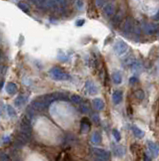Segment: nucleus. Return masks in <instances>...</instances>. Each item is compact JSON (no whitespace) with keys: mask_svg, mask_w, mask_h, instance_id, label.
I'll return each instance as SVG.
<instances>
[{"mask_svg":"<svg viewBox=\"0 0 159 161\" xmlns=\"http://www.w3.org/2000/svg\"><path fill=\"white\" fill-rule=\"evenodd\" d=\"M134 27H135V22H134L132 17H126L120 24V29L124 34H131L134 31Z\"/></svg>","mask_w":159,"mask_h":161,"instance_id":"1","label":"nucleus"},{"mask_svg":"<svg viewBox=\"0 0 159 161\" xmlns=\"http://www.w3.org/2000/svg\"><path fill=\"white\" fill-rule=\"evenodd\" d=\"M140 27H141V31H143L146 35H153L159 31V26L156 23H152V22H143L141 23Z\"/></svg>","mask_w":159,"mask_h":161,"instance_id":"2","label":"nucleus"},{"mask_svg":"<svg viewBox=\"0 0 159 161\" xmlns=\"http://www.w3.org/2000/svg\"><path fill=\"white\" fill-rule=\"evenodd\" d=\"M113 47H114L115 53H116L117 55H123L128 50V45L122 40L117 41L116 44H114Z\"/></svg>","mask_w":159,"mask_h":161,"instance_id":"3","label":"nucleus"},{"mask_svg":"<svg viewBox=\"0 0 159 161\" xmlns=\"http://www.w3.org/2000/svg\"><path fill=\"white\" fill-rule=\"evenodd\" d=\"M116 13V8H115V3L114 2H108L104 6V14L106 17H113Z\"/></svg>","mask_w":159,"mask_h":161,"instance_id":"4","label":"nucleus"},{"mask_svg":"<svg viewBox=\"0 0 159 161\" xmlns=\"http://www.w3.org/2000/svg\"><path fill=\"white\" fill-rule=\"evenodd\" d=\"M123 15H124V11L121 10V8L118 9V10L116 11V13H115V15L112 17V20H111L112 25L116 26L118 24H121V22L124 20L123 19Z\"/></svg>","mask_w":159,"mask_h":161,"instance_id":"5","label":"nucleus"},{"mask_svg":"<svg viewBox=\"0 0 159 161\" xmlns=\"http://www.w3.org/2000/svg\"><path fill=\"white\" fill-rule=\"evenodd\" d=\"M85 88H86V92H87L89 95L93 96V95H96L98 93V87L92 82V80H87L85 84Z\"/></svg>","mask_w":159,"mask_h":161,"instance_id":"6","label":"nucleus"},{"mask_svg":"<svg viewBox=\"0 0 159 161\" xmlns=\"http://www.w3.org/2000/svg\"><path fill=\"white\" fill-rule=\"evenodd\" d=\"M93 152H94L95 157L102 158L105 160H109V152L108 151H106L104 149H101V148H94Z\"/></svg>","mask_w":159,"mask_h":161,"instance_id":"7","label":"nucleus"},{"mask_svg":"<svg viewBox=\"0 0 159 161\" xmlns=\"http://www.w3.org/2000/svg\"><path fill=\"white\" fill-rule=\"evenodd\" d=\"M148 149H149V152L153 155V157H156V156L158 155V153H159L158 146L155 143L151 142V141H148Z\"/></svg>","mask_w":159,"mask_h":161,"instance_id":"8","label":"nucleus"},{"mask_svg":"<svg viewBox=\"0 0 159 161\" xmlns=\"http://www.w3.org/2000/svg\"><path fill=\"white\" fill-rule=\"evenodd\" d=\"M112 101L114 105H118L122 101V92L120 91H115L112 94Z\"/></svg>","mask_w":159,"mask_h":161,"instance_id":"9","label":"nucleus"},{"mask_svg":"<svg viewBox=\"0 0 159 161\" xmlns=\"http://www.w3.org/2000/svg\"><path fill=\"white\" fill-rule=\"evenodd\" d=\"M92 103H93V107H94L97 111L103 110V108H104V102H103L102 100H101V99H99V98L94 99Z\"/></svg>","mask_w":159,"mask_h":161,"instance_id":"10","label":"nucleus"},{"mask_svg":"<svg viewBox=\"0 0 159 161\" xmlns=\"http://www.w3.org/2000/svg\"><path fill=\"white\" fill-rule=\"evenodd\" d=\"M111 78H112V82L115 85H119L122 83V75L119 72H114L111 75Z\"/></svg>","mask_w":159,"mask_h":161,"instance_id":"11","label":"nucleus"},{"mask_svg":"<svg viewBox=\"0 0 159 161\" xmlns=\"http://www.w3.org/2000/svg\"><path fill=\"white\" fill-rule=\"evenodd\" d=\"M132 132H133L134 136H136L137 138H139V139H141L144 137V132L140 129V128H138L137 126H133L132 127Z\"/></svg>","mask_w":159,"mask_h":161,"instance_id":"12","label":"nucleus"},{"mask_svg":"<svg viewBox=\"0 0 159 161\" xmlns=\"http://www.w3.org/2000/svg\"><path fill=\"white\" fill-rule=\"evenodd\" d=\"M114 154L118 156V157H123L125 154V149L123 146H117L114 148Z\"/></svg>","mask_w":159,"mask_h":161,"instance_id":"13","label":"nucleus"},{"mask_svg":"<svg viewBox=\"0 0 159 161\" xmlns=\"http://www.w3.org/2000/svg\"><path fill=\"white\" fill-rule=\"evenodd\" d=\"M87 119H83L82 122H81V131L83 132V133H86V132H88L89 129H90V124L88 121H86Z\"/></svg>","mask_w":159,"mask_h":161,"instance_id":"14","label":"nucleus"},{"mask_svg":"<svg viewBox=\"0 0 159 161\" xmlns=\"http://www.w3.org/2000/svg\"><path fill=\"white\" fill-rule=\"evenodd\" d=\"M155 122L156 125L159 127V98L155 102Z\"/></svg>","mask_w":159,"mask_h":161,"instance_id":"15","label":"nucleus"},{"mask_svg":"<svg viewBox=\"0 0 159 161\" xmlns=\"http://www.w3.org/2000/svg\"><path fill=\"white\" fill-rule=\"evenodd\" d=\"M134 96H135V98L137 99V100L142 101L144 99V97H145V94H144V92L142 91V90H137V91H135V93H134Z\"/></svg>","mask_w":159,"mask_h":161,"instance_id":"16","label":"nucleus"},{"mask_svg":"<svg viewBox=\"0 0 159 161\" xmlns=\"http://www.w3.org/2000/svg\"><path fill=\"white\" fill-rule=\"evenodd\" d=\"M92 141H93V143H95V144H99L100 143V142H101V135H100L99 132H95V133L93 134Z\"/></svg>","mask_w":159,"mask_h":161,"instance_id":"17","label":"nucleus"},{"mask_svg":"<svg viewBox=\"0 0 159 161\" xmlns=\"http://www.w3.org/2000/svg\"><path fill=\"white\" fill-rule=\"evenodd\" d=\"M80 111L82 112V113H89L90 112V107L88 104H81V106H80Z\"/></svg>","mask_w":159,"mask_h":161,"instance_id":"18","label":"nucleus"},{"mask_svg":"<svg viewBox=\"0 0 159 161\" xmlns=\"http://www.w3.org/2000/svg\"><path fill=\"white\" fill-rule=\"evenodd\" d=\"M124 63L128 65H133L134 64H136V60L134 56H130V58H127L126 60H124Z\"/></svg>","mask_w":159,"mask_h":161,"instance_id":"19","label":"nucleus"},{"mask_svg":"<svg viewBox=\"0 0 159 161\" xmlns=\"http://www.w3.org/2000/svg\"><path fill=\"white\" fill-rule=\"evenodd\" d=\"M112 133H113V136H114L115 140H116L117 142H119V141H120V139H121V136H120L119 131H118V130H116V129H114V130L112 131Z\"/></svg>","mask_w":159,"mask_h":161,"instance_id":"20","label":"nucleus"},{"mask_svg":"<svg viewBox=\"0 0 159 161\" xmlns=\"http://www.w3.org/2000/svg\"><path fill=\"white\" fill-rule=\"evenodd\" d=\"M71 101L75 103V104H80L81 103V98L79 96H72L71 97Z\"/></svg>","mask_w":159,"mask_h":161,"instance_id":"21","label":"nucleus"},{"mask_svg":"<svg viewBox=\"0 0 159 161\" xmlns=\"http://www.w3.org/2000/svg\"><path fill=\"white\" fill-rule=\"evenodd\" d=\"M107 3L108 2H106V1H95V4L97 7H104Z\"/></svg>","mask_w":159,"mask_h":161,"instance_id":"22","label":"nucleus"},{"mask_svg":"<svg viewBox=\"0 0 159 161\" xmlns=\"http://www.w3.org/2000/svg\"><path fill=\"white\" fill-rule=\"evenodd\" d=\"M143 161H151V157L149 156V153H148V152H145V153H144Z\"/></svg>","mask_w":159,"mask_h":161,"instance_id":"23","label":"nucleus"},{"mask_svg":"<svg viewBox=\"0 0 159 161\" xmlns=\"http://www.w3.org/2000/svg\"><path fill=\"white\" fill-rule=\"evenodd\" d=\"M92 118H93V122L94 123H97V124H99V123H100V118H99V116L97 114H94Z\"/></svg>","mask_w":159,"mask_h":161,"instance_id":"24","label":"nucleus"},{"mask_svg":"<svg viewBox=\"0 0 159 161\" xmlns=\"http://www.w3.org/2000/svg\"><path fill=\"white\" fill-rule=\"evenodd\" d=\"M136 82H137V79H136L135 77L130 78V80H129V83H130V84H134V83H136Z\"/></svg>","mask_w":159,"mask_h":161,"instance_id":"25","label":"nucleus"},{"mask_svg":"<svg viewBox=\"0 0 159 161\" xmlns=\"http://www.w3.org/2000/svg\"><path fill=\"white\" fill-rule=\"evenodd\" d=\"M94 161H108V160H105V159H102V158L95 157V158H94Z\"/></svg>","mask_w":159,"mask_h":161,"instance_id":"26","label":"nucleus"},{"mask_svg":"<svg viewBox=\"0 0 159 161\" xmlns=\"http://www.w3.org/2000/svg\"><path fill=\"white\" fill-rule=\"evenodd\" d=\"M83 23H84V20L82 19V20H79V21H77V25H82L83 24Z\"/></svg>","mask_w":159,"mask_h":161,"instance_id":"27","label":"nucleus"},{"mask_svg":"<svg viewBox=\"0 0 159 161\" xmlns=\"http://www.w3.org/2000/svg\"><path fill=\"white\" fill-rule=\"evenodd\" d=\"M135 161H139V158H138V157H137V158H136V159H135Z\"/></svg>","mask_w":159,"mask_h":161,"instance_id":"28","label":"nucleus"}]
</instances>
